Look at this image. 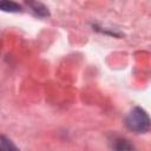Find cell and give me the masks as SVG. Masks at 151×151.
Instances as JSON below:
<instances>
[{
	"label": "cell",
	"mask_w": 151,
	"mask_h": 151,
	"mask_svg": "<svg viewBox=\"0 0 151 151\" xmlns=\"http://www.w3.org/2000/svg\"><path fill=\"white\" fill-rule=\"evenodd\" d=\"M0 9L4 12H20L21 6L14 1L2 0V1H0Z\"/></svg>",
	"instance_id": "obj_3"
},
{
	"label": "cell",
	"mask_w": 151,
	"mask_h": 151,
	"mask_svg": "<svg viewBox=\"0 0 151 151\" xmlns=\"http://www.w3.org/2000/svg\"><path fill=\"white\" fill-rule=\"evenodd\" d=\"M125 125L130 131L136 133H145L150 129V118L143 109L134 107L127 113Z\"/></svg>",
	"instance_id": "obj_1"
},
{
	"label": "cell",
	"mask_w": 151,
	"mask_h": 151,
	"mask_svg": "<svg viewBox=\"0 0 151 151\" xmlns=\"http://www.w3.org/2000/svg\"><path fill=\"white\" fill-rule=\"evenodd\" d=\"M113 151H136L134 146L125 138H114L112 142Z\"/></svg>",
	"instance_id": "obj_2"
},
{
	"label": "cell",
	"mask_w": 151,
	"mask_h": 151,
	"mask_svg": "<svg viewBox=\"0 0 151 151\" xmlns=\"http://www.w3.org/2000/svg\"><path fill=\"white\" fill-rule=\"evenodd\" d=\"M32 8V11L38 15V17H47L50 13H48V9L40 2H29L28 4Z\"/></svg>",
	"instance_id": "obj_5"
},
{
	"label": "cell",
	"mask_w": 151,
	"mask_h": 151,
	"mask_svg": "<svg viewBox=\"0 0 151 151\" xmlns=\"http://www.w3.org/2000/svg\"><path fill=\"white\" fill-rule=\"evenodd\" d=\"M0 151H19L15 144L5 136H0Z\"/></svg>",
	"instance_id": "obj_4"
}]
</instances>
